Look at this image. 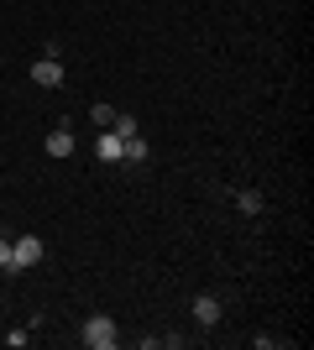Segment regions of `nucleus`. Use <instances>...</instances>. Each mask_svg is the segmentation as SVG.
Wrapping results in <instances>:
<instances>
[{
    "mask_svg": "<svg viewBox=\"0 0 314 350\" xmlns=\"http://www.w3.org/2000/svg\"><path fill=\"white\" fill-rule=\"evenodd\" d=\"M79 340H84V345H90V350H110V345H116V319H110V314H90V319H84V335H79Z\"/></svg>",
    "mask_w": 314,
    "mask_h": 350,
    "instance_id": "obj_1",
    "label": "nucleus"
},
{
    "mask_svg": "<svg viewBox=\"0 0 314 350\" xmlns=\"http://www.w3.org/2000/svg\"><path fill=\"white\" fill-rule=\"evenodd\" d=\"M42 262V241L37 235H21V241H11V272H27V267Z\"/></svg>",
    "mask_w": 314,
    "mask_h": 350,
    "instance_id": "obj_2",
    "label": "nucleus"
},
{
    "mask_svg": "<svg viewBox=\"0 0 314 350\" xmlns=\"http://www.w3.org/2000/svg\"><path fill=\"white\" fill-rule=\"evenodd\" d=\"M31 84L63 89V63H58V58H37V63H31Z\"/></svg>",
    "mask_w": 314,
    "mask_h": 350,
    "instance_id": "obj_3",
    "label": "nucleus"
},
{
    "mask_svg": "<svg viewBox=\"0 0 314 350\" xmlns=\"http://www.w3.org/2000/svg\"><path fill=\"white\" fill-rule=\"evenodd\" d=\"M74 131H68V120H58L53 131H47V157H74Z\"/></svg>",
    "mask_w": 314,
    "mask_h": 350,
    "instance_id": "obj_4",
    "label": "nucleus"
},
{
    "mask_svg": "<svg viewBox=\"0 0 314 350\" xmlns=\"http://www.w3.org/2000/svg\"><path fill=\"white\" fill-rule=\"evenodd\" d=\"M194 324H205V329H209V324H220V298L199 293V298H194Z\"/></svg>",
    "mask_w": 314,
    "mask_h": 350,
    "instance_id": "obj_5",
    "label": "nucleus"
},
{
    "mask_svg": "<svg viewBox=\"0 0 314 350\" xmlns=\"http://www.w3.org/2000/svg\"><path fill=\"white\" fill-rule=\"evenodd\" d=\"M120 146H126V142H120L116 131H100V136H94V152H100V162H120Z\"/></svg>",
    "mask_w": 314,
    "mask_h": 350,
    "instance_id": "obj_6",
    "label": "nucleus"
},
{
    "mask_svg": "<svg viewBox=\"0 0 314 350\" xmlns=\"http://www.w3.org/2000/svg\"><path fill=\"white\" fill-rule=\"evenodd\" d=\"M120 162H147V142H142V136H126V146H120Z\"/></svg>",
    "mask_w": 314,
    "mask_h": 350,
    "instance_id": "obj_7",
    "label": "nucleus"
},
{
    "mask_svg": "<svg viewBox=\"0 0 314 350\" xmlns=\"http://www.w3.org/2000/svg\"><path fill=\"white\" fill-rule=\"evenodd\" d=\"M236 209H241V215H262V193H257V189H241L236 193Z\"/></svg>",
    "mask_w": 314,
    "mask_h": 350,
    "instance_id": "obj_8",
    "label": "nucleus"
},
{
    "mask_svg": "<svg viewBox=\"0 0 314 350\" xmlns=\"http://www.w3.org/2000/svg\"><path fill=\"white\" fill-rule=\"evenodd\" d=\"M90 120L100 126V131H110V120H116V110H110V105H94V110H90Z\"/></svg>",
    "mask_w": 314,
    "mask_h": 350,
    "instance_id": "obj_9",
    "label": "nucleus"
},
{
    "mask_svg": "<svg viewBox=\"0 0 314 350\" xmlns=\"http://www.w3.org/2000/svg\"><path fill=\"white\" fill-rule=\"evenodd\" d=\"M110 131L126 142V136H136V120H131V116H116V120H110Z\"/></svg>",
    "mask_w": 314,
    "mask_h": 350,
    "instance_id": "obj_10",
    "label": "nucleus"
},
{
    "mask_svg": "<svg viewBox=\"0 0 314 350\" xmlns=\"http://www.w3.org/2000/svg\"><path fill=\"white\" fill-rule=\"evenodd\" d=\"M252 345H257V350H278V345H288V340H278V335H257Z\"/></svg>",
    "mask_w": 314,
    "mask_h": 350,
    "instance_id": "obj_11",
    "label": "nucleus"
},
{
    "mask_svg": "<svg viewBox=\"0 0 314 350\" xmlns=\"http://www.w3.org/2000/svg\"><path fill=\"white\" fill-rule=\"evenodd\" d=\"M0 272H11V241L0 235Z\"/></svg>",
    "mask_w": 314,
    "mask_h": 350,
    "instance_id": "obj_12",
    "label": "nucleus"
}]
</instances>
